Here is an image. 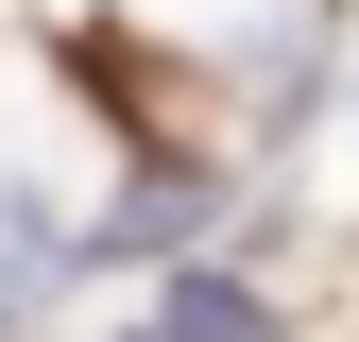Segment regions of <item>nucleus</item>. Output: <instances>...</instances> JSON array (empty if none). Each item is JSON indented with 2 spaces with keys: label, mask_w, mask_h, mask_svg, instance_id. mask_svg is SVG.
<instances>
[{
  "label": "nucleus",
  "mask_w": 359,
  "mask_h": 342,
  "mask_svg": "<svg viewBox=\"0 0 359 342\" xmlns=\"http://www.w3.org/2000/svg\"><path fill=\"white\" fill-rule=\"evenodd\" d=\"M120 223H137V240L171 256V240H205V189H189V171H154V189H137V205H120Z\"/></svg>",
  "instance_id": "nucleus-2"
},
{
  "label": "nucleus",
  "mask_w": 359,
  "mask_h": 342,
  "mask_svg": "<svg viewBox=\"0 0 359 342\" xmlns=\"http://www.w3.org/2000/svg\"><path fill=\"white\" fill-rule=\"evenodd\" d=\"M154 342H274V308H257V291H222V274H171Z\"/></svg>",
  "instance_id": "nucleus-1"
}]
</instances>
